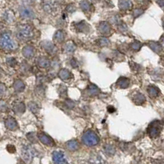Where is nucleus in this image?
<instances>
[{"instance_id": "2", "label": "nucleus", "mask_w": 164, "mask_h": 164, "mask_svg": "<svg viewBox=\"0 0 164 164\" xmlns=\"http://www.w3.org/2000/svg\"><path fill=\"white\" fill-rule=\"evenodd\" d=\"M0 45H1V48L5 51H12L17 47L16 41L12 40V36L7 32L2 34L1 40H0Z\"/></svg>"}, {"instance_id": "25", "label": "nucleus", "mask_w": 164, "mask_h": 164, "mask_svg": "<svg viewBox=\"0 0 164 164\" xmlns=\"http://www.w3.org/2000/svg\"><path fill=\"white\" fill-rule=\"evenodd\" d=\"M148 94L151 98H156L159 94L158 89L157 87L153 86V85H149L148 87Z\"/></svg>"}, {"instance_id": "10", "label": "nucleus", "mask_w": 164, "mask_h": 164, "mask_svg": "<svg viewBox=\"0 0 164 164\" xmlns=\"http://www.w3.org/2000/svg\"><path fill=\"white\" fill-rule=\"evenodd\" d=\"M42 47L44 48V49L47 52L48 54H51V55L55 54L57 53L56 46L50 41H43Z\"/></svg>"}, {"instance_id": "39", "label": "nucleus", "mask_w": 164, "mask_h": 164, "mask_svg": "<svg viewBox=\"0 0 164 164\" xmlns=\"http://www.w3.org/2000/svg\"><path fill=\"white\" fill-rule=\"evenodd\" d=\"M7 108V104L3 102V101H2L1 102V109H2V112H4V111H6V109Z\"/></svg>"}, {"instance_id": "19", "label": "nucleus", "mask_w": 164, "mask_h": 164, "mask_svg": "<svg viewBox=\"0 0 164 164\" xmlns=\"http://www.w3.org/2000/svg\"><path fill=\"white\" fill-rule=\"evenodd\" d=\"M2 17L4 19V21L6 22H8V23H11L15 20L14 13L11 10H6L3 15H2Z\"/></svg>"}, {"instance_id": "31", "label": "nucleus", "mask_w": 164, "mask_h": 164, "mask_svg": "<svg viewBox=\"0 0 164 164\" xmlns=\"http://www.w3.org/2000/svg\"><path fill=\"white\" fill-rule=\"evenodd\" d=\"M141 47H142V44L140 41H137V40L134 41L131 45V48L133 49L134 51H138L141 49Z\"/></svg>"}, {"instance_id": "13", "label": "nucleus", "mask_w": 164, "mask_h": 164, "mask_svg": "<svg viewBox=\"0 0 164 164\" xmlns=\"http://www.w3.org/2000/svg\"><path fill=\"white\" fill-rule=\"evenodd\" d=\"M5 126H6L7 129L11 130V131H14L18 127L16 121L14 118H12V117H9V118L6 119V121H5Z\"/></svg>"}, {"instance_id": "20", "label": "nucleus", "mask_w": 164, "mask_h": 164, "mask_svg": "<svg viewBox=\"0 0 164 164\" xmlns=\"http://www.w3.org/2000/svg\"><path fill=\"white\" fill-rule=\"evenodd\" d=\"M132 100L136 104H138V105H140V104H143L145 102V95L140 93H137L133 96V98H132Z\"/></svg>"}, {"instance_id": "16", "label": "nucleus", "mask_w": 164, "mask_h": 164, "mask_svg": "<svg viewBox=\"0 0 164 164\" xmlns=\"http://www.w3.org/2000/svg\"><path fill=\"white\" fill-rule=\"evenodd\" d=\"M58 76L63 80H67L72 76V75H71L70 71L67 70V69H61L59 71Z\"/></svg>"}, {"instance_id": "35", "label": "nucleus", "mask_w": 164, "mask_h": 164, "mask_svg": "<svg viewBox=\"0 0 164 164\" xmlns=\"http://www.w3.org/2000/svg\"><path fill=\"white\" fill-rule=\"evenodd\" d=\"M65 104L69 109H72V108L75 107V103H74L73 101L70 100V99H67V100L65 101Z\"/></svg>"}, {"instance_id": "44", "label": "nucleus", "mask_w": 164, "mask_h": 164, "mask_svg": "<svg viewBox=\"0 0 164 164\" xmlns=\"http://www.w3.org/2000/svg\"><path fill=\"white\" fill-rule=\"evenodd\" d=\"M161 43H162V45H163V46H164V35H163V36H162V38H161Z\"/></svg>"}, {"instance_id": "1", "label": "nucleus", "mask_w": 164, "mask_h": 164, "mask_svg": "<svg viewBox=\"0 0 164 164\" xmlns=\"http://www.w3.org/2000/svg\"><path fill=\"white\" fill-rule=\"evenodd\" d=\"M16 37L18 38L20 40L22 41H27V40H31L34 36V31L31 26L26 24L21 25L17 27L16 30Z\"/></svg>"}, {"instance_id": "36", "label": "nucleus", "mask_w": 164, "mask_h": 164, "mask_svg": "<svg viewBox=\"0 0 164 164\" xmlns=\"http://www.w3.org/2000/svg\"><path fill=\"white\" fill-rule=\"evenodd\" d=\"M144 12L143 9H140V8H137V9H135L133 12V15L135 17H138L139 16H140L142 13Z\"/></svg>"}, {"instance_id": "5", "label": "nucleus", "mask_w": 164, "mask_h": 164, "mask_svg": "<svg viewBox=\"0 0 164 164\" xmlns=\"http://www.w3.org/2000/svg\"><path fill=\"white\" fill-rule=\"evenodd\" d=\"M19 13L22 18L26 19V20H31L35 17L34 11L27 6H21L19 7Z\"/></svg>"}, {"instance_id": "26", "label": "nucleus", "mask_w": 164, "mask_h": 164, "mask_svg": "<svg viewBox=\"0 0 164 164\" xmlns=\"http://www.w3.org/2000/svg\"><path fill=\"white\" fill-rule=\"evenodd\" d=\"M54 40L57 41L58 43H62L65 39V32L62 30H59V31H57L55 34H54Z\"/></svg>"}, {"instance_id": "18", "label": "nucleus", "mask_w": 164, "mask_h": 164, "mask_svg": "<svg viewBox=\"0 0 164 164\" xmlns=\"http://www.w3.org/2000/svg\"><path fill=\"white\" fill-rule=\"evenodd\" d=\"M117 86H119L120 88H122V89H126L127 87L129 86L130 84V80L127 77H120L117 81Z\"/></svg>"}, {"instance_id": "45", "label": "nucleus", "mask_w": 164, "mask_h": 164, "mask_svg": "<svg viewBox=\"0 0 164 164\" xmlns=\"http://www.w3.org/2000/svg\"><path fill=\"white\" fill-rule=\"evenodd\" d=\"M162 23H163V29H164V18H163V21H162Z\"/></svg>"}, {"instance_id": "41", "label": "nucleus", "mask_w": 164, "mask_h": 164, "mask_svg": "<svg viewBox=\"0 0 164 164\" xmlns=\"http://www.w3.org/2000/svg\"><path fill=\"white\" fill-rule=\"evenodd\" d=\"M157 2L162 9H164V0H157Z\"/></svg>"}, {"instance_id": "34", "label": "nucleus", "mask_w": 164, "mask_h": 164, "mask_svg": "<svg viewBox=\"0 0 164 164\" xmlns=\"http://www.w3.org/2000/svg\"><path fill=\"white\" fill-rule=\"evenodd\" d=\"M6 62H7V65L11 66V67H14V66H16V63H17L16 58H7V60H6Z\"/></svg>"}, {"instance_id": "22", "label": "nucleus", "mask_w": 164, "mask_h": 164, "mask_svg": "<svg viewBox=\"0 0 164 164\" xmlns=\"http://www.w3.org/2000/svg\"><path fill=\"white\" fill-rule=\"evenodd\" d=\"M37 64L39 67L42 68H47L50 66V62L45 57H40L37 59Z\"/></svg>"}, {"instance_id": "38", "label": "nucleus", "mask_w": 164, "mask_h": 164, "mask_svg": "<svg viewBox=\"0 0 164 164\" xmlns=\"http://www.w3.org/2000/svg\"><path fill=\"white\" fill-rule=\"evenodd\" d=\"M70 63H71V67H74V68L77 67H78V63L75 58L71 59V60L70 61Z\"/></svg>"}, {"instance_id": "8", "label": "nucleus", "mask_w": 164, "mask_h": 164, "mask_svg": "<svg viewBox=\"0 0 164 164\" xmlns=\"http://www.w3.org/2000/svg\"><path fill=\"white\" fill-rule=\"evenodd\" d=\"M34 149L31 146H24L22 149V158L27 162H31L34 158Z\"/></svg>"}, {"instance_id": "11", "label": "nucleus", "mask_w": 164, "mask_h": 164, "mask_svg": "<svg viewBox=\"0 0 164 164\" xmlns=\"http://www.w3.org/2000/svg\"><path fill=\"white\" fill-rule=\"evenodd\" d=\"M98 29L99 32L102 34V35H107L108 34H110L111 31H112V27H111L110 24L108 23V22H105V21H102L99 23L98 26Z\"/></svg>"}, {"instance_id": "43", "label": "nucleus", "mask_w": 164, "mask_h": 164, "mask_svg": "<svg viewBox=\"0 0 164 164\" xmlns=\"http://www.w3.org/2000/svg\"><path fill=\"white\" fill-rule=\"evenodd\" d=\"M108 112H109V113H113V112H114L115 111V108H113V107H108Z\"/></svg>"}, {"instance_id": "28", "label": "nucleus", "mask_w": 164, "mask_h": 164, "mask_svg": "<svg viewBox=\"0 0 164 164\" xmlns=\"http://www.w3.org/2000/svg\"><path fill=\"white\" fill-rule=\"evenodd\" d=\"M76 45L75 44L71 41H69L66 44L65 47H64V49H65L66 53H67V54H72L74 53L76 50Z\"/></svg>"}, {"instance_id": "7", "label": "nucleus", "mask_w": 164, "mask_h": 164, "mask_svg": "<svg viewBox=\"0 0 164 164\" xmlns=\"http://www.w3.org/2000/svg\"><path fill=\"white\" fill-rule=\"evenodd\" d=\"M44 9L48 13H55L58 9V4L55 0H46L44 3Z\"/></svg>"}, {"instance_id": "30", "label": "nucleus", "mask_w": 164, "mask_h": 164, "mask_svg": "<svg viewBox=\"0 0 164 164\" xmlns=\"http://www.w3.org/2000/svg\"><path fill=\"white\" fill-rule=\"evenodd\" d=\"M97 45H99L100 47H104V46H108L109 45V40L107 38H101L96 40Z\"/></svg>"}, {"instance_id": "9", "label": "nucleus", "mask_w": 164, "mask_h": 164, "mask_svg": "<svg viewBox=\"0 0 164 164\" xmlns=\"http://www.w3.org/2000/svg\"><path fill=\"white\" fill-rule=\"evenodd\" d=\"M38 138L41 141V143L45 145L48 146H54L55 145V143H54V140L49 136L48 135H46L45 133H43V132H40V133L38 134Z\"/></svg>"}, {"instance_id": "24", "label": "nucleus", "mask_w": 164, "mask_h": 164, "mask_svg": "<svg viewBox=\"0 0 164 164\" xmlns=\"http://www.w3.org/2000/svg\"><path fill=\"white\" fill-rule=\"evenodd\" d=\"M25 84L23 81L21 80H15L14 84H13V88L16 92H22L25 89Z\"/></svg>"}, {"instance_id": "37", "label": "nucleus", "mask_w": 164, "mask_h": 164, "mask_svg": "<svg viewBox=\"0 0 164 164\" xmlns=\"http://www.w3.org/2000/svg\"><path fill=\"white\" fill-rule=\"evenodd\" d=\"M118 30H119L121 32H126V31H127V26L125 25L124 23H121L120 25H118Z\"/></svg>"}, {"instance_id": "4", "label": "nucleus", "mask_w": 164, "mask_h": 164, "mask_svg": "<svg viewBox=\"0 0 164 164\" xmlns=\"http://www.w3.org/2000/svg\"><path fill=\"white\" fill-rule=\"evenodd\" d=\"M162 123L159 121H154L151 122L148 127V134L149 135L150 137L155 138L159 136L160 132L162 131Z\"/></svg>"}, {"instance_id": "23", "label": "nucleus", "mask_w": 164, "mask_h": 164, "mask_svg": "<svg viewBox=\"0 0 164 164\" xmlns=\"http://www.w3.org/2000/svg\"><path fill=\"white\" fill-rule=\"evenodd\" d=\"M149 48L151 49H152L153 51L154 52V53H156V54H160L161 52H162V45H160L159 43L158 42H153V41H152V42H149Z\"/></svg>"}, {"instance_id": "6", "label": "nucleus", "mask_w": 164, "mask_h": 164, "mask_svg": "<svg viewBox=\"0 0 164 164\" xmlns=\"http://www.w3.org/2000/svg\"><path fill=\"white\" fill-rule=\"evenodd\" d=\"M53 162L54 164H68L65 154L62 151H54L52 154Z\"/></svg>"}, {"instance_id": "3", "label": "nucleus", "mask_w": 164, "mask_h": 164, "mask_svg": "<svg viewBox=\"0 0 164 164\" xmlns=\"http://www.w3.org/2000/svg\"><path fill=\"white\" fill-rule=\"evenodd\" d=\"M99 141V138L91 130L85 131L82 136V142L87 146H95Z\"/></svg>"}, {"instance_id": "15", "label": "nucleus", "mask_w": 164, "mask_h": 164, "mask_svg": "<svg viewBox=\"0 0 164 164\" xmlns=\"http://www.w3.org/2000/svg\"><path fill=\"white\" fill-rule=\"evenodd\" d=\"M118 7L121 10H128L132 7V2L131 0H119Z\"/></svg>"}, {"instance_id": "27", "label": "nucleus", "mask_w": 164, "mask_h": 164, "mask_svg": "<svg viewBox=\"0 0 164 164\" xmlns=\"http://www.w3.org/2000/svg\"><path fill=\"white\" fill-rule=\"evenodd\" d=\"M88 92L92 96H96L100 93V90L95 84H89V87H88Z\"/></svg>"}, {"instance_id": "42", "label": "nucleus", "mask_w": 164, "mask_h": 164, "mask_svg": "<svg viewBox=\"0 0 164 164\" xmlns=\"http://www.w3.org/2000/svg\"><path fill=\"white\" fill-rule=\"evenodd\" d=\"M4 90H5L4 84H1V95H2V94H3V92H4Z\"/></svg>"}, {"instance_id": "29", "label": "nucleus", "mask_w": 164, "mask_h": 164, "mask_svg": "<svg viewBox=\"0 0 164 164\" xmlns=\"http://www.w3.org/2000/svg\"><path fill=\"white\" fill-rule=\"evenodd\" d=\"M80 8H81L84 12H91L93 6L88 1H82L80 2Z\"/></svg>"}, {"instance_id": "40", "label": "nucleus", "mask_w": 164, "mask_h": 164, "mask_svg": "<svg viewBox=\"0 0 164 164\" xmlns=\"http://www.w3.org/2000/svg\"><path fill=\"white\" fill-rule=\"evenodd\" d=\"M131 67H132V69L133 70H138V68L140 67V66L138 65V64L135 63H131Z\"/></svg>"}, {"instance_id": "33", "label": "nucleus", "mask_w": 164, "mask_h": 164, "mask_svg": "<svg viewBox=\"0 0 164 164\" xmlns=\"http://www.w3.org/2000/svg\"><path fill=\"white\" fill-rule=\"evenodd\" d=\"M28 107L29 108H30V110L34 113H37L38 110H39V106H38L35 102H31V103H29Z\"/></svg>"}, {"instance_id": "17", "label": "nucleus", "mask_w": 164, "mask_h": 164, "mask_svg": "<svg viewBox=\"0 0 164 164\" xmlns=\"http://www.w3.org/2000/svg\"><path fill=\"white\" fill-rule=\"evenodd\" d=\"M12 109H13V111H14L16 113H17V114H21V113H23L24 112H25V110H26V105H25V103H23L22 102L16 103H14Z\"/></svg>"}, {"instance_id": "32", "label": "nucleus", "mask_w": 164, "mask_h": 164, "mask_svg": "<svg viewBox=\"0 0 164 164\" xmlns=\"http://www.w3.org/2000/svg\"><path fill=\"white\" fill-rule=\"evenodd\" d=\"M104 151H105V153L107 154L113 155L114 154L115 149L113 146L110 145H107L106 146H104Z\"/></svg>"}, {"instance_id": "12", "label": "nucleus", "mask_w": 164, "mask_h": 164, "mask_svg": "<svg viewBox=\"0 0 164 164\" xmlns=\"http://www.w3.org/2000/svg\"><path fill=\"white\" fill-rule=\"evenodd\" d=\"M76 30L79 32H88L89 31V26L85 21H82L75 24Z\"/></svg>"}, {"instance_id": "14", "label": "nucleus", "mask_w": 164, "mask_h": 164, "mask_svg": "<svg viewBox=\"0 0 164 164\" xmlns=\"http://www.w3.org/2000/svg\"><path fill=\"white\" fill-rule=\"evenodd\" d=\"M22 54H23V56L26 58H31L35 55V49L31 45H27L23 48Z\"/></svg>"}, {"instance_id": "21", "label": "nucleus", "mask_w": 164, "mask_h": 164, "mask_svg": "<svg viewBox=\"0 0 164 164\" xmlns=\"http://www.w3.org/2000/svg\"><path fill=\"white\" fill-rule=\"evenodd\" d=\"M66 146H67V149L70 151H76L80 147L78 141L76 140L68 141L67 143L66 144Z\"/></svg>"}]
</instances>
